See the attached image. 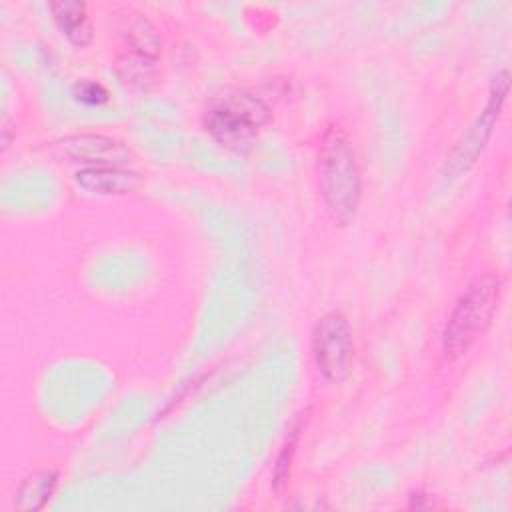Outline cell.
Masks as SVG:
<instances>
[{"label": "cell", "mask_w": 512, "mask_h": 512, "mask_svg": "<svg viewBox=\"0 0 512 512\" xmlns=\"http://www.w3.org/2000/svg\"><path fill=\"white\" fill-rule=\"evenodd\" d=\"M52 18L62 36L76 48H84L92 42L94 30L88 16V8L78 0H58L48 4Z\"/></svg>", "instance_id": "ba28073f"}, {"label": "cell", "mask_w": 512, "mask_h": 512, "mask_svg": "<svg viewBox=\"0 0 512 512\" xmlns=\"http://www.w3.org/2000/svg\"><path fill=\"white\" fill-rule=\"evenodd\" d=\"M116 74L124 86L134 90H150L160 80L158 58H150L140 52L122 54L116 60Z\"/></svg>", "instance_id": "9c48e42d"}, {"label": "cell", "mask_w": 512, "mask_h": 512, "mask_svg": "<svg viewBox=\"0 0 512 512\" xmlns=\"http://www.w3.org/2000/svg\"><path fill=\"white\" fill-rule=\"evenodd\" d=\"M270 122L266 102L248 92H234L218 100L204 116L206 132L224 148L244 152L262 126Z\"/></svg>", "instance_id": "3957f363"}, {"label": "cell", "mask_w": 512, "mask_h": 512, "mask_svg": "<svg viewBox=\"0 0 512 512\" xmlns=\"http://www.w3.org/2000/svg\"><path fill=\"white\" fill-rule=\"evenodd\" d=\"M508 88H510V74L504 68L492 80L490 96H488V102H486L484 110L466 128L462 138L452 148V152H450V156L446 160V172H450L452 176H458L460 172H466L476 162L478 154L484 150L486 142L492 136L494 124H496V120H498V116L502 112V106L506 102Z\"/></svg>", "instance_id": "5b68a950"}, {"label": "cell", "mask_w": 512, "mask_h": 512, "mask_svg": "<svg viewBox=\"0 0 512 512\" xmlns=\"http://www.w3.org/2000/svg\"><path fill=\"white\" fill-rule=\"evenodd\" d=\"M312 352L318 370L330 382H344L352 364V330L340 310H330L318 318L312 330Z\"/></svg>", "instance_id": "277c9868"}, {"label": "cell", "mask_w": 512, "mask_h": 512, "mask_svg": "<svg viewBox=\"0 0 512 512\" xmlns=\"http://www.w3.org/2000/svg\"><path fill=\"white\" fill-rule=\"evenodd\" d=\"M74 180L82 190L98 196L130 194L144 184V178L138 172L122 166H86L76 172Z\"/></svg>", "instance_id": "52a82bcc"}, {"label": "cell", "mask_w": 512, "mask_h": 512, "mask_svg": "<svg viewBox=\"0 0 512 512\" xmlns=\"http://www.w3.org/2000/svg\"><path fill=\"white\" fill-rule=\"evenodd\" d=\"M318 186L328 214L346 226L360 206L362 174L348 134L340 126H330L318 150Z\"/></svg>", "instance_id": "6da1fadb"}, {"label": "cell", "mask_w": 512, "mask_h": 512, "mask_svg": "<svg viewBox=\"0 0 512 512\" xmlns=\"http://www.w3.org/2000/svg\"><path fill=\"white\" fill-rule=\"evenodd\" d=\"M74 96L78 102H82L86 106H100V104L108 102V90L100 82H92V80L78 82L74 86Z\"/></svg>", "instance_id": "4fadbf2b"}, {"label": "cell", "mask_w": 512, "mask_h": 512, "mask_svg": "<svg viewBox=\"0 0 512 512\" xmlns=\"http://www.w3.org/2000/svg\"><path fill=\"white\" fill-rule=\"evenodd\" d=\"M126 40H128V46L132 52H140L150 58H160L162 42H160L156 28L152 26V22L148 18H144V16L134 18L132 24L128 26Z\"/></svg>", "instance_id": "8fae6325"}, {"label": "cell", "mask_w": 512, "mask_h": 512, "mask_svg": "<svg viewBox=\"0 0 512 512\" xmlns=\"http://www.w3.org/2000/svg\"><path fill=\"white\" fill-rule=\"evenodd\" d=\"M500 286L502 284L496 274H482L468 284L442 330V346L446 356L458 358L466 354L470 346L484 334L498 308Z\"/></svg>", "instance_id": "7a4b0ae2"}, {"label": "cell", "mask_w": 512, "mask_h": 512, "mask_svg": "<svg viewBox=\"0 0 512 512\" xmlns=\"http://www.w3.org/2000/svg\"><path fill=\"white\" fill-rule=\"evenodd\" d=\"M60 158L90 166H124L132 158V150L104 134H72L54 144Z\"/></svg>", "instance_id": "8992f818"}, {"label": "cell", "mask_w": 512, "mask_h": 512, "mask_svg": "<svg viewBox=\"0 0 512 512\" xmlns=\"http://www.w3.org/2000/svg\"><path fill=\"white\" fill-rule=\"evenodd\" d=\"M298 436H300V426H294L290 430V434L286 436L282 450L276 458L274 464V472H272V486L278 494H282L290 482V472H292V462H294V454H296V446H298Z\"/></svg>", "instance_id": "7c38bea8"}, {"label": "cell", "mask_w": 512, "mask_h": 512, "mask_svg": "<svg viewBox=\"0 0 512 512\" xmlns=\"http://www.w3.org/2000/svg\"><path fill=\"white\" fill-rule=\"evenodd\" d=\"M58 484L56 470H34L28 474L14 494V506L18 510H42L52 498Z\"/></svg>", "instance_id": "30bf717a"}]
</instances>
